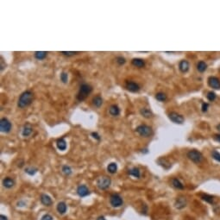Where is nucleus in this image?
<instances>
[{
  "mask_svg": "<svg viewBox=\"0 0 220 220\" xmlns=\"http://www.w3.org/2000/svg\"><path fill=\"white\" fill-rule=\"evenodd\" d=\"M212 157H213V159H214L216 162H220V153L219 151L213 150V151L212 152Z\"/></svg>",
  "mask_w": 220,
  "mask_h": 220,
  "instance_id": "nucleus-32",
  "label": "nucleus"
},
{
  "mask_svg": "<svg viewBox=\"0 0 220 220\" xmlns=\"http://www.w3.org/2000/svg\"><path fill=\"white\" fill-rule=\"evenodd\" d=\"M208 86L215 90L220 89V79L216 76H210L207 79Z\"/></svg>",
  "mask_w": 220,
  "mask_h": 220,
  "instance_id": "nucleus-9",
  "label": "nucleus"
},
{
  "mask_svg": "<svg viewBox=\"0 0 220 220\" xmlns=\"http://www.w3.org/2000/svg\"><path fill=\"white\" fill-rule=\"evenodd\" d=\"M0 220H8V219L4 215H0Z\"/></svg>",
  "mask_w": 220,
  "mask_h": 220,
  "instance_id": "nucleus-41",
  "label": "nucleus"
},
{
  "mask_svg": "<svg viewBox=\"0 0 220 220\" xmlns=\"http://www.w3.org/2000/svg\"><path fill=\"white\" fill-rule=\"evenodd\" d=\"M3 58H1V70H3Z\"/></svg>",
  "mask_w": 220,
  "mask_h": 220,
  "instance_id": "nucleus-42",
  "label": "nucleus"
},
{
  "mask_svg": "<svg viewBox=\"0 0 220 220\" xmlns=\"http://www.w3.org/2000/svg\"><path fill=\"white\" fill-rule=\"evenodd\" d=\"M125 87H126V89L128 91H130L131 92H138L140 90V86L136 83L132 82V81H128L126 83Z\"/></svg>",
  "mask_w": 220,
  "mask_h": 220,
  "instance_id": "nucleus-12",
  "label": "nucleus"
},
{
  "mask_svg": "<svg viewBox=\"0 0 220 220\" xmlns=\"http://www.w3.org/2000/svg\"><path fill=\"white\" fill-rule=\"evenodd\" d=\"M206 98H207V99H208L209 101L213 102V101H214V100L216 99L217 95H216V93H215L214 92H213V91H212V92H209L207 93Z\"/></svg>",
  "mask_w": 220,
  "mask_h": 220,
  "instance_id": "nucleus-30",
  "label": "nucleus"
},
{
  "mask_svg": "<svg viewBox=\"0 0 220 220\" xmlns=\"http://www.w3.org/2000/svg\"><path fill=\"white\" fill-rule=\"evenodd\" d=\"M92 92V87L90 85L82 84L79 87V92H78L76 98L79 101H83L89 96V94Z\"/></svg>",
  "mask_w": 220,
  "mask_h": 220,
  "instance_id": "nucleus-2",
  "label": "nucleus"
},
{
  "mask_svg": "<svg viewBox=\"0 0 220 220\" xmlns=\"http://www.w3.org/2000/svg\"><path fill=\"white\" fill-rule=\"evenodd\" d=\"M110 203H111V205L113 207H120V206L123 205L124 201H123L122 197H121L119 194H112V195L111 196V198H110Z\"/></svg>",
  "mask_w": 220,
  "mask_h": 220,
  "instance_id": "nucleus-7",
  "label": "nucleus"
},
{
  "mask_svg": "<svg viewBox=\"0 0 220 220\" xmlns=\"http://www.w3.org/2000/svg\"><path fill=\"white\" fill-rule=\"evenodd\" d=\"M11 123L7 118H1L0 120V130L3 133H9L11 130Z\"/></svg>",
  "mask_w": 220,
  "mask_h": 220,
  "instance_id": "nucleus-8",
  "label": "nucleus"
},
{
  "mask_svg": "<svg viewBox=\"0 0 220 220\" xmlns=\"http://www.w3.org/2000/svg\"><path fill=\"white\" fill-rule=\"evenodd\" d=\"M187 156L190 161H192L193 162L196 164H200L204 162V155H202L201 152L196 149L189 150L187 154Z\"/></svg>",
  "mask_w": 220,
  "mask_h": 220,
  "instance_id": "nucleus-3",
  "label": "nucleus"
},
{
  "mask_svg": "<svg viewBox=\"0 0 220 220\" xmlns=\"http://www.w3.org/2000/svg\"><path fill=\"white\" fill-rule=\"evenodd\" d=\"M213 138H214L217 142L220 143V134H216V135H214Z\"/></svg>",
  "mask_w": 220,
  "mask_h": 220,
  "instance_id": "nucleus-40",
  "label": "nucleus"
},
{
  "mask_svg": "<svg viewBox=\"0 0 220 220\" xmlns=\"http://www.w3.org/2000/svg\"><path fill=\"white\" fill-rule=\"evenodd\" d=\"M56 146L58 148V149H60L61 151H64L67 149V142L65 141L64 138H60L56 142Z\"/></svg>",
  "mask_w": 220,
  "mask_h": 220,
  "instance_id": "nucleus-20",
  "label": "nucleus"
},
{
  "mask_svg": "<svg viewBox=\"0 0 220 220\" xmlns=\"http://www.w3.org/2000/svg\"><path fill=\"white\" fill-rule=\"evenodd\" d=\"M41 220H53V217L49 214H45L41 217Z\"/></svg>",
  "mask_w": 220,
  "mask_h": 220,
  "instance_id": "nucleus-38",
  "label": "nucleus"
},
{
  "mask_svg": "<svg viewBox=\"0 0 220 220\" xmlns=\"http://www.w3.org/2000/svg\"><path fill=\"white\" fill-rule=\"evenodd\" d=\"M136 131L143 137H149L153 134V130L150 126L146 124H141L136 127Z\"/></svg>",
  "mask_w": 220,
  "mask_h": 220,
  "instance_id": "nucleus-4",
  "label": "nucleus"
},
{
  "mask_svg": "<svg viewBox=\"0 0 220 220\" xmlns=\"http://www.w3.org/2000/svg\"><path fill=\"white\" fill-rule=\"evenodd\" d=\"M60 80H61L64 84L67 83V80H68V75H67V73L62 72V73H60Z\"/></svg>",
  "mask_w": 220,
  "mask_h": 220,
  "instance_id": "nucleus-33",
  "label": "nucleus"
},
{
  "mask_svg": "<svg viewBox=\"0 0 220 220\" xmlns=\"http://www.w3.org/2000/svg\"><path fill=\"white\" fill-rule=\"evenodd\" d=\"M57 212L60 213V214H64L66 213L67 210V206L65 202H59L58 205H57Z\"/></svg>",
  "mask_w": 220,
  "mask_h": 220,
  "instance_id": "nucleus-21",
  "label": "nucleus"
},
{
  "mask_svg": "<svg viewBox=\"0 0 220 220\" xmlns=\"http://www.w3.org/2000/svg\"><path fill=\"white\" fill-rule=\"evenodd\" d=\"M128 174L135 178H140V176H141V172L138 168H133L130 169Z\"/></svg>",
  "mask_w": 220,
  "mask_h": 220,
  "instance_id": "nucleus-25",
  "label": "nucleus"
},
{
  "mask_svg": "<svg viewBox=\"0 0 220 220\" xmlns=\"http://www.w3.org/2000/svg\"><path fill=\"white\" fill-rule=\"evenodd\" d=\"M207 69V64L204 60H200L197 63V70L200 73H204Z\"/></svg>",
  "mask_w": 220,
  "mask_h": 220,
  "instance_id": "nucleus-24",
  "label": "nucleus"
},
{
  "mask_svg": "<svg viewBox=\"0 0 220 220\" xmlns=\"http://www.w3.org/2000/svg\"><path fill=\"white\" fill-rule=\"evenodd\" d=\"M201 200L206 201L208 204L214 205V197L210 195V194H202L201 195Z\"/></svg>",
  "mask_w": 220,
  "mask_h": 220,
  "instance_id": "nucleus-23",
  "label": "nucleus"
},
{
  "mask_svg": "<svg viewBox=\"0 0 220 220\" xmlns=\"http://www.w3.org/2000/svg\"><path fill=\"white\" fill-rule=\"evenodd\" d=\"M34 99V94L31 91H25L23 92L18 99L17 106L21 109H23L27 106H29Z\"/></svg>",
  "mask_w": 220,
  "mask_h": 220,
  "instance_id": "nucleus-1",
  "label": "nucleus"
},
{
  "mask_svg": "<svg viewBox=\"0 0 220 220\" xmlns=\"http://www.w3.org/2000/svg\"><path fill=\"white\" fill-rule=\"evenodd\" d=\"M168 118L172 122H174L175 124H182L185 121L184 117L175 111H172V112L168 113Z\"/></svg>",
  "mask_w": 220,
  "mask_h": 220,
  "instance_id": "nucleus-6",
  "label": "nucleus"
},
{
  "mask_svg": "<svg viewBox=\"0 0 220 220\" xmlns=\"http://www.w3.org/2000/svg\"><path fill=\"white\" fill-rule=\"evenodd\" d=\"M109 112H110V114L111 116L117 117V116H118L120 114V109H119V107L117 105H112L109 108Z\"/></svg>",
  "mask_w": 220,
  "mask_h": 220,
  "instance_id": "nucleus-18",
  "label": "nucleus"
},
{
  "mask_svg": "<svg viewBox=\"0 0 220 220\" xmlns=\"http://www.w3.org/2000/svg\"><path fill=\"white\" fill-rule=\"evenodd\" d=\"M97 220H106L105 219V217H103V216H100V217H98Z\"/></svg>",
  "mask_w": 220,
  "mask_h": 220,
  "instance_id": "nucleus-43",
  "label": "nucleus"
},
{
  "mask_svg": "<svg viewBox=\"0 0 220 220\" xmlns=\"http://www.w3.org/2000/svg\"><path fill=\"white\" fill-rule=\"evenodd\" d=\"M167 95H166V93H164V92H157L156 93V95H155V98L158 100V101H161V102H164V101H166L167 100Z\"/></svg>",
  "mask_w": 220,
  "mask_h": 220,
  "instance_id": "nucleus-29",
  "label": "nucleus"
},
{
  "mask_svg": "<svg viewBox=\"0 0 220 220\" xmlns=\"http://www.w3.org/2000/svg\"><path fill=\"white\" fill-rule=\"evenodd\" d=\"M32 131H33V128H32L31 124H26L23 126V128H22V136L27 137V136H29L32 133Z\"/></svg>",
  "mask_w": 220,
  "mask_h": 220,
  "instance_id": "nucleus-15",
  "label": "nucleus"
},
{
  "mask_svg": "<svg viewBox=\"0 0 220 220\" xmlns=\"http://www.w3.org/2000/svg\"><path fill=\"white\" fill-rule=\"evenodd\" d=\"M92 104L95 107H100L103 104V98L99 96V95H97L96 97L93 98L92 99Z\"/></svg>",
  "mask_w": 220,
  "mask_h": 220,
  "instance_id": "nucleus-26",
  "label": "nucleus"
},
{
  "mask_svg": "<svg viewBox=\"0 0 220 220\" xmlns=\"http://www.w3.org/2000/svg\"><path fill=\"white\" fill-rule=\"evenodd\" d=\"M107 170L110 174H115L117 171V165L115 162H111L107 166Z\"/></svg>",
  "mask_w": 220,
  "mask_h": 220,
  "instance_id": "nucleus-28",
  "label": "nucleus"
},
{
  "mask_svg": "<svg viewBox=\"0 0 220 220\" xmlns=\"http://www.w3.org/2000/svg\"><path fill=\"white\" fill-rule=\"evenodd\" d=\"M116 60H117V62L119 65H124V64L126 62L125 58H124V57H123V56H118V57H117Z\"/></svg>",
  "mask_w": 220,
  "mask_h": 220,
  "instance_id": "nucleus-35",
  "label": "nucleus"
},
{
  "mask_svg": "<svg viewBox=\"0 0 220 220\" xmlns=\"http://www.w3.org/2000/svg\"><path fill=\"white\" fill-rule=\"evenodd\" d=\"M36 172H37V169L35 168H27L25 169V173H27L29 175H34Z\"/></svg>",
  "mask_w": 220,
  "mask_h": 220,
  "instance_id": "nucleus-34",
  "label": "nucleus"
},
{
  "mask_svg": "<svg viewBox=\"0 0 220 220\" xmlns=\"http://www.w3.org/2000/svg\"><path fill=\"white\" fill-rule=\"evenodd\" d=\"M208 108H209V104H207V103H203V104H202L201 109H202V111H203V112L207 111Z\"/></svg>",
  "mask_w": 220,
  "mask_h": 220,
  "instance_id": "nucleus-37",
  "label": "nucleus"
},
{
  "mask_svg": "<svg viewBox=\"0 0 220 220\" xmlns=\"http://www.w3.org/2000/svg\"><path fill=\"white\" fill-rule=\"evenodd\" d=\"M15 185V181L10 177H6L5 179H3V186L5 187V188H11L13 187Z\"/></svg>",
  "mask_w": 220,
  "mask_h": 220,
  "instance_id": "nucleus-17",
  "label": "nucleus"
},
{
  "mask_svg": "<svg viewBox=\"0 0 220 220\" xmlns=\"http://www.w3.org/2000/svg\"><path fill=\"white\" fill-rule=\"evenodd\" d=\"M48 55V52H45V51H36L35 52V57L37 59V60H43L47 57Z\"/></svg>",
  "mask_w": 220,
  "mask_h": 220,
  "instance_id": "nucleus-27",
  "label": "nucleus"
},
{
  "mask_svg": "<svg viewBox=\"0 0 220 220\" xmlns=\"http://www.w3.org/2000/svg\"><path fill=\"white\" fill-rule=\"evenodd\" d=\"M171 184H172V186H173L175 188H176V189H178V190H183V189H184V185H183V183H182L178 178H173L172 181H171Z\"/></svg>",
  "mask_w": 220,
  "mask_h": 220,
  "instance_id": "nucleus-14",
  "label": "nucleus"
},
{
  "mask_svg": "<svg viewBox=\"0 0 220 220\" xmlns=\"http://www.w3.org/2000/svg\"><path fill=\"white\" fill-rule=\"evenodd\" d=\"M62 172L65 175H70L72 174V169L69 166L67 165H64L62 167Z\"/></svg>",
  "mask_w": 220,
  "mask_h": 220,
  "instance_id": "nucleus-31",
  "label": "nucleus"
},
{
  "mask_svg": "<svg viewBox=\"0 0 220 220\" xmlns=\"http://www.w3.org/2000/svg\"><path fill=\"white\" fill-rule=\"evenodd\" d=\"M77 194L79 197L83 198V197H86L87 195L90 194V191L88 189V187L85 185H80L77 188Z\"/></svg>",
  "mask_w": 220,
  "mask_h": 220,
  "instance_id": "nucleus-11",
  "label": "nucleus"
},
{
  "mask_svg": "<svg viewBox=\"0 0 220 220\" xmlns=\"http://www.w3.org/2000/svg\"><path fill=\"white\" fill-rule=\"evenodd\" d=\"M41 202L42 205L46 206H50L52 205V199L50 198V196L47 195V194H41Z\"/></svg>",
  "mask_w": 220,
  "mask_h": 220,
  "instance_id": "nucleus-16",
  "label": "nucleus"
},
{
  "mask_svg": "<svg viewBox=\"0 0 220 220\" xmlns=\"http://www.w3.org/2000/svg\"><path fill=\"white\" fill-rule=\"evenodd\" d=\"M96 183H97V187L100 190H105V189L110 187L111 183V180L108 176H101L97 180Z\"/></svg>",
  "mask_w": 220,
  "mask_h": 220,
  "instance_id": "nucleus-5",
  "label": "nucleus"
},
{
  "mask_svg": "<svg viewBox=\"0 0 220 220\" xmlns=\"http://www.w3.org/2000/svg\"><path fill=\"white\" fill-rule=\"evenodd\" d=\"M140 114H141L143 117H145V118H150V117H153V116H154L153 112H152L149 109H148V108H143V109H141V110H140Z\"/></svg>",
  "mask_w": 220,
  "mask_h": 220,
  "instance_id": "nucleus-19",
  "label": "nucleus"
},
{
  "mask_svg": "<svg viewBox=\"0 0 220 220\" xmlns=\"http://www.w3.org/2000/svg\"><path fill=\"white\" fill-rule=\"evenodd\" d=\"M92 137H93L94 139H96V140H98V141L100 140V136H99V135H98L97 132H92Z\"/></svg>",
  "mask_w": 220,
  "mask_h": 220,
  "instance_id": "nucleus-39",
  "label": "nucleus"
},
{
  "mask_svg": "<svg viewBox=\"0 0 220 220\" xmlns=\"http://www.w3.org/2000/svg\"><path fill=\"white\" fill-rule=\"evenodd\" d=\"M61 54H64V55H67V56H72V55H75V54H79V52H74V51H72V52H66V51H62Z\"/></svg>",
  "mask_w": 220,
  "mask_h": 220,
  "instance_id": "nucleus-36",
  "label": "nucleus"
},
{
  "mask_svg": "<svg viewBox=\"0 0 220 220\" xmlns=\"http://www.w3.org/2000/svg\"><path fill=\"white\" fill-rule=\"evenodd\" d=\"M217 128H218V130H220V124L218 125V126H217Z\"/></svg>",
  "mask_w": 220,
  "mask_h": 220,
  "instance_id": "nucleus-44",
  "label": "nucleus"
},
{
  "mask_svg": "<svg viewBox=\"0 0 220 220\" xmlns=\"http://www.w3.org/2000/svg\"><path fill=\"white\" fill-rule=\"evenodd\" d=\"M189 67H190V65H189V62L186 60H182L180 61L179 63V69L181 73H187L188 70H189Z\"/></svg>",
  "mask_w": 220,
  "mask_h": 220,
  "instance_id": "nucleus-13",
  "label": "nucleus"
},
{
  "mask_svg": "<svg viewBox=\"0 0 220 220\" xmlns=\"http://www.w3.org/2000/svg\"><path fill=\"white\" fill-rule=\"evenodd\" d=\"M131 63L133 66L136 67H143L145 66V61L143 60V59H140V58H135L131 60Z\"/></svg>",
  "mask_w": 220,
  "mask_h": 220,
  "instance_id": "nucleus-22",
  "label": "nucleus"
},
{
  "mask_svg": "<svg viewBox=\"0 0 220 220\" xmlns=\"http://www.w3.org/2000/svg\"><path fill=\"white\" fill-rule=\"evenodd\" d=\"M175 206L177 209L181 210V209H183L187 206V199L183 196H180L176 199L175 200Z\"/></svg>",
  "mask_w": 220,
  "mask_h": 220,
  "instance_id": "nucleus-10",
  "label": "nucleus"
}]
</instances>
